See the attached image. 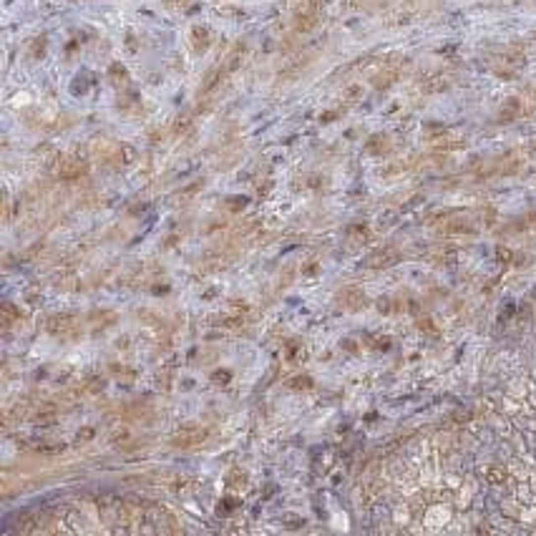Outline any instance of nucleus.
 <instances>
[{
    "instance_id": "21",
    "label": "nucleus",
    "mask_w": 536,
    "mask_h": 536,
    "mask_svg": "<svg viewBox=\"0 0 536 536\" xmlns=\"http://www.w3.org/2000/svg\"><path fill=\"white\" fill-rule=\"evenodd\" d=\"M244 202H247L244 196H237V199H229V207H232V209H242V207H244Z\"/></svg>"
},
{
    "instance_id": "12",
    "label": "nucleus",
    "mask_w": 536,
    "mask_h": 536,
    "mask_svg": "<svg viewBox=\"0 0 536 536\" xmlns=\"http://www.w3.org/2000/svg\"><path fill=\"white\" fill-rule=\"evenodd\" d=\"M486 478H489L491 484H503L506 473H503V468H501V466H489V468H486Z\"/></svg>"
},
{
    "instance_id": "7",
    "label": "nucleus",
    "mask_w": 536,
    "mask_h": 536,
    "mask_svg": "<svg viewBox=\"0 0 536 536\" xmlns=\"http://www.w3.org/2000/svg\"><path fill=\"white\" fill-rule=\"evenodd\" d=\"M337 302H340L343 307H362V302H365V295H362V290L345 287L340 295H337Z\"/></svg>"
},
{
    "instance_id": "19",
    "label": "nucleus",
    "mask_w": 536,
    "mask_h": 536,
    "mask_svg": "<svg viewBox=\"0 0 536 536\" xmlns=\"http://www.w3.org/2000/svg\"><path fill=\"white\" fill-rule=\"evenodd\" d=\"M10 317H13V320H18V310H15V307H10V302H5V305H3V322L8 325V322H10Z\"/></svg>"
},
{
    "instance_id": "20",
    "label": "nucleus",
    "mask_w": 536,
    "mask_h": 536,
    "mask_svg": "<svg viewBox=\"0 0 536 536\" xmlns=\"http://www.w3.org/2000/svg\"><path fill=\"white\" fill-rule=\"evenodd\" d=\"M496 257H498L501 262H509V260H511V252L503 249V247H498V249H496Z\"/></svg>"
},
{
    "instance_id": "8",
    "label": "nucleus",
    "mask_w": 536,
    "mask_h": 536,
    "mask_svg": "<svg viewBox=\"0 0 536 536\" xmlns=\"http://www.w3.org/2000/svg\"><path fill=\"white\" fill-rule=\"evenodd\" d=\"M368 151L370 154H385L388 151V136L385 134H375L368 141Z\"/></svg>"
},
{
    "instance_id": "13",
    "label": "nucleus",
    "mask_w": 536,
    "mask_h": 536,
    "mask_svg": "<svg viewBox=\"0 0 536 536\" xmlns=\"http://www.w3.org/2000/svg\"><path fill=\"white\" fill-rule=\"evenodd\" d=\"M219 506H222V509H219V514H224V516H227V514H232V511L237 509V506H239V498H232V496H227V498H222V503H219Z\"/></svg>"
},
{
    "instance_id": "18",
    "label": "nucleus",
    "mask_w": 536,
    "mask_h": 536,
    "mask_svg": "<svg viewBox=\"0 0 536 536\" xmlns=\"http://www.w3.org/2000/svg\"><path fill=\"white\" fill-rule=\"evenodd\" d=\"M93 436H96V428H93V426H86V428H81V431H78L76 441H78V443H83V441H91Z\"/></svg>"
},
{
    "instance_id": "6",
    "label": "nucleus",
    "mask_w": 536,
    "mask_h": 536,
    "mask_svg": "<svg viewBox=\"0 0 536 536\" xmlns=\"http://www.w3.org/2000/svg\"><path fill=\"white\" fill-rule=\"evenodd\" d=\"M191 43H194V48L199 53H204L209 48V43H212V31L207 25H194L191 28Z\"/></svg>"
},
{
    "instance_id": "1",
    "label": "nucleus",
    "mask_w": 536,
    "mask_h": 536,
    "mask_svg": "<svg viewBox=\"0 0 536 536\" xmlns=\"http://www.w3.org/2000/svg\"><path fill=\"white\" fill-rule=\"evenodd\" d=\"M209 438V431L204 426H181L177 433H172V446L177 448H191V446H202Z\"/></svg>"
},
{
    "instance_id": "3",
    "label": "nucleus",
    "mask_w": 536,
    "mask_h": 536,
    "mask_svg": "<svg viewBox=\"0 0 536 536\" xmlns=\"http://www.w3.org/2000/svg\"><path fill=\"white\" fill-rule=\"evenodd\" d=\"M45 330L53 337H71L76 332V317H71V315H53V317H48Z\"/></svg>"
},
{
    "instance_id": "15",
    "label": "nucleus",
    "mask_w": 536,
    "mask_h": 536,
    "mask_svg": "<svg viewBox=\"0 0 536 536\" xmlns=\"http://www.w3.org/2000/svg\"><path fill=\"white\" fill-rule=\"evenodd\" d=\"M43 53H45V36L36 38L33 45H31V55H33V58H43Z\"/></svg>"
},
{
    "instance_id": "5",
    "label": "nucleus",
    "mask_w": 536,
    "mask_h": 536,
    "mask_svg": "<svg viewBox=\"0 0 536 536\" xmlns=\"http://www.w3.org/2000/svg\"><path fill=\"white\" fill-rule=\"evenodd\" d=\"M519 111H521V101H519V98H506V101L501 103V108H498L496 119H498L501 124H509V121H514V119L519 116Z\"/></svg>"
},
{
    "instance_id": "22",
    "label": "nucleus",
    "mask_w": 536,
    "mask_h": 536,
    "mask_svg": "<svg viewBox=\"0 0 536 536\" xmlns=\"http://www.w3.org/2000/svg\"><path fill=\"white\" fill-rule=\"evenodd\" d=\"M332 119H337V111H327V114H322L320 121H332Z\"/></svg>"
},
{
    "instance_id": "16",
    "label": "nucleus",
    "mask_w": 536,
    "mask_h": 536,
    "mask_svg": "<svg viewBox=\"0 0 536 536\" xmlns=\"http://www.w3.org/2000/svg\"><path fill=\"white\" fill-rule=\"evenodd\" d=\"M229 380H232L229 370H214L212 373V383H217V385H229Z\"/></svg>"
},
{
    "instance_id": "10",
    "label": "nucleus",
    "mask_w": 536,
    "mask_h": 536,
    "mask_svg": "<svg viewBox=\"0 0 536 536\" xmlns=\"http://www.w3.org/2000/svg\"><path fill=\"white\" fill-rule=\"evenodd\" d=\"M348 234H350V239H355V242H368V239H370L368 224H353V227L348 229Z\"/></svg>"
},
{
    "instance_id": "11",
    "label": "nucleus",
    "mask_w": 536,
    "mask_h": 536,
    "mask_svg": "<svg viewBox=\"0 0 536 536\" xmlns=\"http://www.w3.org/2000/svg\"><path fill=\"white\" fill-rule=\"evenodd\" d=\"M446 232L448 234H471L473 227H471V224H466V222H450L446 227Z\"/></svg>"
},
{
    "instance_id": "2",
    "label": "nucleus",
    "mask_w": 536,
    "mask_h": 536,
    "mask_svg": "<svg viewBox=\"0 0 536 536\" xmlns=\"http://www.w3.org/2000/svg\"><path fill=\"white\" fill-rule=\"evenodd\" d=\"M401 260V252L398 249H393V247H380V249H375L373 255H368L362 260V265L365 267H390V265H396Z\"/></svg>"
},
{
    "instance_id": "17",
    "label": "nucleus",
    "mask_w": 536,
    "mask_h": 536,
    "mask_svg": "<svg viewBox=\"0 0 536 536\" xmlns=\"http://www.w3.org/2000/svg\"><path fill=\"white\" fill-rule=\"evenodd\" d=\"M443 131H446V126L433 124V121H428L426 126H423V134H426V136H438V134H443Z\"/></svg>"
},
{
    "instance_id": "9",
    "label": "nucleus",
    "mask_w": 536,
    "mask_h": 536,
    "mask_svg": "<svg viewBox=\"0 0 536 536\" xmlns=\"http://www.w3.org/2000/svg\"><path fill=\"white\" fill-rule=\"evenodd\" d=\"M108 76H111V81H114L116 86H124V83L129 81V71H126L121 63H114V66H111V68H108Z\"/></svg>"
},
{
    "instance_id": "14",
    "label": "nucleus",
    "mask_w": 536,
    "mask_h": 536,
    "mask_svg": "<svg viewBox=\"0 0 536 536\" xmlns=\"http://www.w3.org/2000/svg\"><path fill=\"white\" fill-rule=\"evenodd\" d=\"M310 385H313V378L310 375H297L290 380V388H295V390H307Z\"/></svg>"
},
{
    "instance_id": "4",
    "label": "nucleus",
    "mask_w": 536,
    "mask_h": 536,
    "mask_svg": "<svg viewBox=\"0 0 536 536\" xmlns=\"http://www.w3.org/2000/svg\"><path fill=\"white\" fill-rule=\"evenodd\" d=\"M61 179L63 181H76V179H81L83 174H86V164L83 161H76V159H66L63 164H61Z\"/></svg>"
}]
</instances>
